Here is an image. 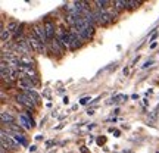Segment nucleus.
<instances>
[{"label": "nucleus", "instance_id": "f257e3e1", "mask_svg": "<svg viewBox=\"0 0 159 153\" xmlns=\"http://www.w3.org/2000/svg\"><path fill=\"white\" fill-rule=\"evenodd\" d=\"M32 34L35 37H37L43 44H49L50 41H49V38H47V32H46V28H44V25L43 24H35L34 27H32Z\"/></svg>", "mask_w": 159, "mask_h": 153}, {"label": "nucleus", "instance_id": "f03ea898", "mask_svg": "<svg viewBox=\"0 0 159 153\" xmlns=\"http://www.w3.org/2000/svg\"><path fill=\"white\" fill-rule=\"evenodd\" d=\"M27 40H28V43H30V46L32 49V52H35V53H44V52H46V44H43L41 41L34 36V34L28 36V37H27Z\"/></svg>", "mask_w": 159, "mask_h": 153}, {"label": "nucleus", "instance_id": "7ed1b4c3", "mask_svg": "<svg viewBox=\"0 0 159 153\" xmlns=\"http://www.w3.org/2000/svg\"><path fill=\"white\" fill-rule=\"evenodd\" d=\"M18 124H19L21 128H24L27 131L34 128V119H32V116L28 112H27V113H21L19 116H18Z\"/></svg>", "mask_w": 159, "mask_h": 153}, {"label": "nucleus", "instance_id": "20e7f679", "mask_svg": "<svg viewBox=\"0 0 159 153\" xmlns=\"http://www.w3.org/2000/svg\"><path fill=\"white\" fill-rule=\"evenodd\" d=\"M68 32H69V38H71V49H69V50H77L78 47H81L83 40H81V37L78 36L77 30H75L74 27H71V28L68 30Z\"/></svg>", "mask_w": 159, "mask_h": 153}, {"label": "nucleus", "instance_id": "39448f33", "mask_svg": "<svg viewBox=\"0 0 159 153\" xmlns=\"http://www.w3.org/2000/svg\"><path fill=\"white\" fill-rule=\"evenodd\" d=\"M16 102L19 105H22L24 107H27V109H35V107H37V105H35L28 96H25L24 93H18V94H16Z\"/></svg>", "mask_w": 159, "mask_h": 153}, {"label": "nucleus", "instance_id": "423d86ee", "mask_svg": "<svg viewBox=\"0 0 159 153\" xmlns=\"http://www.w3.org/2000/svg\"><path fill=\"white\" fill-rule=\"evenodd\" d=\"M75 30H77V28H75ZM77 32H78V36L81 37V40H90V38L94 36V27H91L90 24H87L85 27L77 30Z\"/></svg>", "mask_w": 159, "mask_h": 153}, {"label": "nucleus", "instance_id": "0eeeda50", "mask_svg": "<svg viewBox=\"0 0 159 153\" xmlns=\"http://www.w3.org/2000/svg\"><path fill=\"white\" fill-rule=\"evenodd\" d=\"M44 28H46V32H47V38H49V41H52L53 38L56 37V31H58L55 22H53V21H46V22H44Z\"/></svg>", "mask_w": 159, "mask_h": 153}, {"label": "nucleus", "instance_id": "6e6552de", "mask_svg": "<svg viewBox=\"0 0 159 153\" xmlns=\"http://www.w3.org/2000/svg\"><path fill=\"white\" fill-rule=\"evenodd\" d=\"M50 47H52V50H53V52H55V53H58V55H62V53H64L65 52V47L64 46H62L60 43H59V40L55 37V38H53L52 41H50Z\"/></svg>", "mask_w": 159, "mask_h": 153}, {"label": "nucleus", "instance_id": "1a4fd4ad", "mask_svg": "<svg viewBox=\"0 0 159 153\" xmlns=\"http://www.w3.org/2000/svg\"><path fill=\"white\" fill-rule=\"evenodd\" d=\"M0 118H2V124H7V125H11L15 122V118L12 116L11 112H6V110H2L0 112Z\"/></svg>", "mask_w": 159, "mask_h": 153}, {"label": "nucleus", "instance_id": "9d476101", "mask_svg": "<svg viewBox=\"0 0 159 153\" xmlns=\"http://www.w3.org/2000/svg\"><path fill=\"white\" fill-rule=\"evenodd\" d=\"M113 3V7L117 9L118 12L124 11V9H128V0H115Z\"/></svg>", "mask_w": 159, "mask_h": 153}, {"label": "nucleus", "instance_id": "9b49d317", "mask_svg": "<svg viewBox=\"0 0 159 153\" xmlns=\"http://www.w3.org/2000/svg\"><path fill=\"white\" fill-rule=\"evenodd\" d=\"M12 135L15 137V140L19 143V146H28V143H27V138L22 133H12ZM30 147V146H28Z\"/></svg>", "mask_w": 159, "mask_h": 153}, {"label": "nucleus", "instance_id": "f8f14e48", "mask_svg": "<svg viewBox=\"0 0 159 153\" xmlns=\"http://www.w3.org/2000/svg\"><path fill=\"white\" fill-rule=\"evenodd\" d=\"M0 36H2V44H6V41H9V38H11L12 34L6 30V27H3V25H2V30H0Z\"/></svg>", "mask_w": 159, "mask_h": 153}, {"label": "nucleus", "instance_id": "ddd939ff", "mask_svg": "<svg viewBox=\"0 0 159 153\" xmlns=\"http://www.w3.org/2000/svg\"><path fill=\"white\" fill-rule=\"evenodd\" d=\"M18 28H19V24H18L16 21H11V22L7 24V27H6V30H7L9 32H11L12 36H13V34L18 31Z\"/></svg>", "mask_w": 159, "mask_h": 153}, {"label": "nucleus", "instance_id": "4468645a", "mask_svg": "<svg viewBox=\"0 0 159 153\" xmlns=\"http://www.w3.org/2000/svg\"><path fill=\"white\" fill-rule=\"evenodd\" d=\"M21 63L27 66H34V59L31 56H21Z\"/></svg>", "mask_w": 159, "mask_h": 153}, {"label": "nucleus", "instance_id": "2eb2a0df", "mask_svg": "<svg viewBox=\"0 0 159 153\" xmlns=\"http://www.w3.org/2000/svg\"><path fill=\"white\" fill-rule=\"evenodd\" d=\"M94 5H96V9H106V6L111 5V2H108V0H96Z\"/></svg>", "mask_w": 159, "mask_h": 153}, {"label": "nucleus", "instance_id": "dca6fc26", "mask_svg": "<svg viewBox=\"0 0 159 153\" xmlns=\"http://www.w3.org/2000/svg\"><path fill=\"white\" fill-rule=\"evenodd\" d=\"M128 99V96H125V94H118L117 97H113L112 100H113V103H122V102H125Z\"/></svg>", "mask_w": 159, "mask_h": 153}, {"label": "nucleus", "instance_id": "f3484780", "mask_svg": "<svg viewBox=\"0 0 159 153\" xmlns=\"http://www.w3.org/2000/svg\"><path fill=\"white\" fill-rule=\"evenodd\" d=\"M141 2H136V0H128V9L132 11V9H136V7H138Z\"/></svg>", "mask_w": 159, "mask_h": 153}, {"label": "nucleus", "instance_id": "a211bd4d", "mask_svg": "<svg viewBox=\"0 0 159 153\" xmlns=\"http://www.w3.org/2000/svg\"><path fill=\"white\" fill-rule=\"evenodd\" d=\"M88 103H91L90 97H83L81 100H80V105H88Z\"/></svg>", "mask_w": 159, "mask_h": 153}, {"label": "nucleus", "instance_id": "6ab92c4d", "mask_svg": "<svg viewBox=\"0 0 159 153\" xmlns=\"http://www.w3.org/2000/svg\"><path fill=\"white\" fill-rule=\"evenodd\" d=\"M109 131L113 133V137H119V135H121V131H119V130H113V128H111Z\"/></svg>", "mask_w": 159, "mask_h": 153}, {"label": "nucleus", "instance_id": "aec40b11", "mask_svg": "<svg viewBox=\"0 0 159 153\" xmlns=\"http://www.w3.org/2000/svg\"><path fill=\"white\" fill-rule=\"evenodd\" d=\"M152 63H153V61H147V62H144L143 65H141V68H143V69H146V68H147V66H150Z\"/></svg>", "mask_w": 159, "mask_h": 153}, {"label": "nucleus", "instance_id": "412c9836", "mask_svg": "<svg viewBox=\"0 0 159 153\" xmlns=\"http://www.w3.org/2000/svg\"><path fill=\"white\" fill-rule=\"evenodd\" d=\"M105 141H106V138H105V137H99V138H97V144H99V146L105 144Z\"/></svg>", "mask_w": 159, "mask_h": 153}, {"label": "nucleus", "instance_id": "4be33fe9", "mask_svg": "<svg viewBox=\"0 0 159 153\" xmlns=\"http://www.w3.org/2000/svg\"><path fill=\"white\" fill-rule=\"evenodd\" d=\"M35 150H37V146H35V144H32V146L28 147V152H30V153H32V152H35Z\"/></svg>", "mask_w": 159, "mask_h": 153}, {"label": "nucleus", "instance_id": "5701e85b", "mask_svg": "<svg viewBox=\"0 0 159 153\" xmlns=\"http://www.w3.org/2000/svg\"><path fill=\"white\" fill-rule=\"evenodd\" d=\"M80 152H81V153H90V150L85 149V147H81V149H80Z\"/></svg>", "mask_w": 159, "mask_h": 153}, {"label": "nucleus", "instance_id": "b1692460", "mask_svg": "<svg viewBox=\"0 0 159 153\" xmlns=\"http://www.w3.org/2000/svg\"><path fill=\"white\" fill-rule=\"evenodd\" d=\"M62 102H64L65 105H68V103H69V99H68V97H64V99H62Z\"/></svg>", "mask_w": 159, "mask_h": 153}, {"label": "nucleus", "instance_id": "393cba45", "mask_svg": "<svg viewBox=\"0 0 159 153\" xmlns=\"http://www.w3.org/2000/svg\"><path fill=\"white\" fill-rule=\"evenodd\" d=\"M94 113V109H88L87 110V115H93Z\"/></svg>", "mask_w": 159, "mask_h": 153}, {"label": "nucleus", "instance_id": "a878e982", "mask_svg": "<svg viewBox=\"0 0 159 153\" xmlns=\"http://www.w3.org/2000/svg\"><path fill=\"white\" fill-rule=\"evenodd\" d=\"M156 37H158V34H156V32H153V34H152V38H150V41H153Z\"/></svg>", "mask_w": 159, "mask_h": 153}, {"label": "nucleus", "instance_id": "bb28decb", "mask_svg": "<svg viewBox=\"0 0 159 153\" xmlns=\"http://www.w3.org/2000/svg\"><path fill=\"white\" fill-rule=\"evenodd\" d=\"M53 143H55V141H52V140H50V141H47V143H46V146H47V147H50V146H53Z\"/></svg>", "mask_w": 159, "mask_h": 153}, {"label": "nucleus", "instance_id": "cd10ccee", "mask_svg": "<svg viewBox=\"0 0 159 153\" xmlns=\"http://www.w3.org/2000/svg\"><path fill=\"white\" fill-rule=\"evenodd\" d=\"M156 46H158V43H156V41H153V43H152V44H150V49H155Z\"/></svg>", "mask_w": 159, "mask_h": 153}, {"label": "nucleus", "instance_id": "c85d7f7f", "mask_svg": "<svg viewBox=\"0 0 159 153\" xmlns=\"http://www.w3.org/2000/svg\"><path fill=\"white\" fill-rule=\"evenodd\" d=\"M2 153H6V152H5V149H3V147H2Z\"/></svg>", "mask_w": 159, "mask_h": 153}]
</instances>
